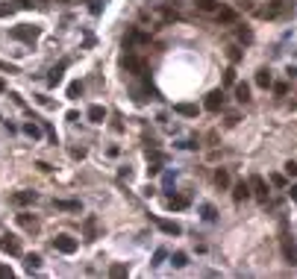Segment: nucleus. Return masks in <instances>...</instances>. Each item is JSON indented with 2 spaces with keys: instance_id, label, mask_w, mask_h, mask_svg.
<instances>
[{
  "instance_id": "1",
  "label": "nucleus",
  "mask_w": 297,
  "mask_h": 279,
  "mask_svg": "<svg viewBox=\"0 0 297 279\" xmlns=\"http://www.w3.org/2000/svg\"><path fill=\"white\" fill-rule=\"evenodd\" d=\"M12 35H15L18 41H27V44H32V41L38 38V26H29V24H21V26H15V29H12Z\"/></svg>"
},
{
  "instance_id": "2",
  "label": "nucleus",
  "mask_w": 297,
  "mask_h": 279,
  "mask_svg": "<svg viewBox=\"0 0 297 279\" xmlns=\"http://www.w3.org/2000/svg\"><path fill=\"white\" fill-rule=\"evenodd\" d=\"M53 250L71 256V253H77V238H71V235H56V238H53Z\"/></svg>"
},
{
  "instance_id": "3",
  "label": "nucleus",
  "mask_w": 297,
  "mask_h": 279,
  "mask_svg": "<svg viewBox=\"0 0 297 279\" xmlns=\"http://www.w3.org/2000/svg\"><path fill=\"white\" fill-rule=\"evenodd\" d=\"M124 68H127V71H133V74H138V76H144V74H147V62H144V59H138V56H133V53H127V56H124Z\"/></svg>"
},
{
  "instance_id": "4",
  "label": "nucleus",
  "mask_w": 297,
  "mask_h": 279,
  "mask_svg": "<svg viewBox=\"0 0 297 279\" xmlns=\"http://www.w3.org/2000/svg\"><path fill=\"white\" fill-rule=\"evenodd\" d=\"M283 9H286V3H283V0H271V3L265 6V9H259V18L271 21V18H277V15H280Z\"/></svg>"
},
{
  "instance_id": "5",
  "label": "nucleus",
  "mask_w": 297,
  "mask_h": 279,
  "mask_svg": "<svg viewBox=\"0 0 297 279\" xmlns=\"http://www.w3.org/2000/svg\"><path fill=\"white\" fill-rule=\"evenodd\" d=\"M250 191H253L262 203L268 200V185H265V179H262V177H250Z\"/></svg>"
},
{
  "instance_id": "6",
  "label": "nucleus",
  "mask_w": 297,
  "mask_h": 279,
  "mask_svg": "<svg viewBox=\"0 0 297 279\" xmlns=\"http://www.w3.org/2000/svg\"><path fill=\"white\" fill-rule=\"evenodd\" d=\"M65 68H68V59H62L59 68H53V71L47 74V85H50V88H56V85L62 82V71H65Z\"/></svg>"
},
{
  "instance_id": "7",
  "label": "nucleus",
  "mask_w": 297,
  "mask_h": 279,
  "mask_svg": "<svg viewBox=\"0 0 297 279\" xmlns=\"http://www.w3.org/2000/svg\"><path fill=\"white\" fill-rule=\"evenodd\" d=\"M221 106H224V91H212L206 97V109L209 112H221Z\"/></svg>"
},
{
  "instance_id": "8",
  "label": "nucleus",
  "mask_w": 297,
  "mask_h": 279,
  "mask_svg": "<svg viewBox=\"0 0 297 279\" xmlns=\"http://www.w3.org/2000/svg\"><path fill=\"white\" fill-rule=\"evenodd\" d=\"M0 250L9 253V256H18V253H21V247H18V241H15L12 235H3V238H0Z\"/></svg>"
},
{
  "instance_id": "9",
  "label": "nucleus",
  "mask_w": 297,
  "mask_h": 279,
  "mask_svg": "<svg viewBox=\"0 0 297 279\" xmlns=\"http://www.w3.org/2000/svg\"><path fill=\"white\" fill-rule=\"evenodd\" d=\"M247 197H250V182H239V185L233 188V200H236V203H244Z\"/></svg>"
},
{
  "instance_id": "10",
  "label": "nucleus",
  "mask_w": 297,
  "mask_h": 279,
  "mask_svg": "<svg viewBox=\"0 0 297 279\" xmlns=\"http://www.w3.org/2000/svg\"><path fill=\"white\" fill-rule=\"evenodd\" d=\"M147 41H150L147 32H135V29H133V32L124 38V47H130V44H147Z\"/></svg>"
},
{
  "instance_id": "11",
  "label": "nucleus",
  "mask_w": 297,
  "mask_h": 279,
  "mask_svg": "<svg viewBox=\"0 0 297 279\" xmlns=\"http://www.w3.org/2000/svg\"><path fill=\"white\" fill-rule=\"evenodd\" d=\"M174 112L183 115V118H197V106H194V103H177Z\"/></svg>"
},
{
  "instance_id": "12",
  "label": "nucleus",
  "mask_w": 297,
  "mask_h": 279,
  "mask_svg": "<svg viewBox=\"0 0 297 279\" xmlns=\"http://www.w3.org/2000/svg\"><path fill=\"white\" fill-rule=\"evenodd\" d=\"M12 203L15 206H29V203H35V191H18L12 197Z\"/></svg>"
},
{
  "instance_id": "13",
  "label": "nucleus",
  "mask_w": 297,
  "mask_h": 279,
  "mask_svg": "<svg viewBox=\"0 0 297 279\" xmlns=\"http://www.w3.org/2000/svg\"><path fill=\"white\" fill-rule=\"evenodd\" d=\"M156 224H159V229H162L165 235H180V232H183V227H180L177 221H156Z\"/></svg>"
},
{
  "instance_id": "14",
  "label": "nucleus",
  "mask_w": 297,
  "mask_h": 279,
  "mask_svg": "<svg viewBox=\"0 0 297 279\" xmlns=\"http://www.w3.org/2000/svg\"><path fill=\"white\" fill-rule=\"evenodd\" d=\"M88 121L91 124H103L106 121V109L103 106H88Z\"/></svg>"
},
{
  "instance_id": "15",
  "label": "nucleus",
  "mask_w": 297,
  "mask_h": 279,
  "mask_svg": "<svg viewBox=\"0 0 297 279\" xmlns=\"http://www.w3.org/2000/svg\"><path fill=\"white\" fill-rule=\"evenodd\" d=\"M194 6H197V12H203V15H215V12H218V3H215V0H194Z\"/></svg>"
},
{
  "instance_id": "16",
  "label": "nucleus",
  "mask_w": 297,
  "mask_h": 279,
  "mask_svg": "<svg viewBox=\"0 0 297 279\" xmlns=\"http://www.w3.org/2000/svg\"><path fill=\"white\" fill-rule=\"evenodd\" d=\"M41 132H44V127H38V124H32V121H29V124H24V135H29L32 141H38V138H41Z\"/></svg>"
},
{
  "instance_id": "17",
  "label": "nucleus",
  "mask_w": 297,
  "mask_h": 279,
  "mask_svg": "<svg viewBox=\"0 0 297 279\" xmlns=\"http://www.w3.org/2000/svg\"><path fill=\"white\" fill-rule=\"evenodd\" d=\"M215 18H218V24H233L236 21V9H218Z\"/></svg>"
},
{
  "instance_id": "18",
  "label": "nucleus",
  "mask_w": 297,
  "mask_h": 279,
  "mask_svg": "<svg viewBox=\"0 0 297 279\" xmlns=\"http://www.w3.org/2000/svg\"><path fill=\"white\" fill-rule=\"evenodd\" d=\"M256 85H259V88H268V85H271V71H268V68H259V71H256Z\"/></svg>"
},
{
  "instance_id": "19",
  "label": "nucleus",
  "mask_w": 297,
  "mask_h": 279,
  "mask_svg": "<svg viewBox=\"0 0 297 279\" xmlns=\"http://www.w3.org/2000/svg\"><path fill=\"white\" fill-rule=\"evenodd\" d=\"M236 100H239V103H247V100H250V85H247V82H239V85H236Z\"/></svg>"
},
{
  "instance_id": "20",
  "label": "nucleus",
  "mask_w": 297,
  "mask_h": 279,
  "mask_svg": "<svg viewBox=\"0 0 297 279\" xmlns=\"http://www.w3.org/2000/svg\"><path fill=\"white\" fill-rule=\"evenodd\" d=\"M283 253H286V259L292 262V265H297V247H295V241H283Z\"/></svg>"
},
{
  "instance_id": "21",
  "label": "nucleus",
  "mask_w": 297,
  "mask_h": 279,
  "mask_svg": "<svg viewBox=\"0 0 297 279\" xmlns=\"http://www.w3.org/2000/svg\"><path fill=\"white\" fill-rule=\"evenodd\" d=\"M56 209H62V212H80V203L77 200H56Z\"/></svg>"
},
{
  "instance_id": "22",
  "label": "nucleus",
  "mask_w": 297,
  "mask_h": 279,
  "mask_svg": "<svg viewBox=\"0 0 297 279\" xmlns=\"http://www.w3.org/2000/svg\"><path fill=\"white\" fill-rule=\"evenodd\" d=\"M18 224H21L24 229H32V232L38 229V221H35V218H29V215H18Z\"/></svg>"
},
{
  "instance_id": "23",
  "label": "nucleus",
  "mask_w": 297,
  "mask_h": 279,
  "mask_svg": "<svg viewBox=\"0 0 297 279\" xmlns=\"http://www.w3.org/2000/svg\"><path fill=\"white\" fill-rule=\"evenodd\" d=\"M189 206V197H168V209H186Z\"/></svg>"
},
{
  "instance_id": "24",
  "label": "nucleus",
  "mask_w": 297,
  "mask_h": 279,
  "mask_svg": "<svg viewBox=\"0 0 297 279\" xmlns=\"http://www.w3.org/2000/svg\"><path fill=\"white\" fill-rule=\"evenodd\" d=\"M85 235H88V241L97 238V221L94 218H85Z\"/></svg>"
},
{
  "instance_id": "25",
  "label": "nucleus",
  "mask_w": 297,
  "mask_h": 279,
  "mask_svg": "<svg viewBox=\"0 0 297 279\" xmlns=\"http://www.w3.org/2000/svg\"><path fill=\"white\" fill-rule=\"evenodd\" d=\"M80 94H82V82H71L68 85V100H80Z\"/></svg>"
},
{
  "instance_id": "26",
  "label": "nucleus",
  "mask_w": 297,
  "mask_h": 279,
  "mask_svg": "<svg viewBox=\"0 0 297 279\" xmlns=\"http://www.w3.org/2000/svg\"><path fill=\"white\" fill-rule=\"evenodd\" d=\"M215 182H218V188H227L230 185V174L227 171H215Z\"/></svg>"
},
{
  "instance_id": "27",
  "label": "nucleus",
  "mask_w": 297,
  "mask_h": 279,
  "mask_svg": "<svg viewBox=\"0 0 297 279\" xmlns=\"http://www.w3.org/2000/svg\"><path fill=\"white\" fill-rule=\"evenodd\" d=\"M130 271H127V265H112L109 268V277H115V279H121V277H127Z\"/></svg>"
},
{
  "instance_id": "28",
  "label": "nucleus",
  "mask_w": 297,
  "mask_h": 279,
  "mask_svg": "<svg viewBox=\"0 0 297 279\" xmlns=\"http://www.w3.org/2000/svg\"><path fill=\"white\" fill-rule=\"evenodd\" d=\"M171 262H174V268H186V265H189V256H186V253H174Z\"/></svg>"
},
{
  "instance_id": "29",
  "label": "nucleus",
  "mask_w": 297,
  "mask_h": 279,
  "mask_svg": "<svg viewBox=\"0 0 297 279\" xmlns=\"http://www.w3.org/2000/svg\"><path fill=\"white\" fill-rule=\"evenodd\" d=\"M24 262H27V271H35V268H38V265H41V259H38V256H35V253H29V256H27V259H24Z\"/></svg>"
},
{
  "instance_id": "30",
  "label": "nucleus",
  "mask_w": 297,
  "mask_h": 279,
  "mask_svg": "<svg viewBox=\"0 0 297 279\" xmlns=\"http://www.w3.org/2000/svg\"><path fill=\"white\" fill-rule=\"evenodd\" d=\"M239 41H244V44H250V41H253V32L242 26V29H239Z\"/></svg>"
},
{
  "instance_id": "31",
  "label": "nucleus",
  "mask_w": 297,
  "mask_h": 279,
  "mask_svg": "<svg viewBox=\"0 0 297 279\" xmlns=\"http://www.w3.org/2000/svg\"><path fill=\"white\" fill-rule=\"evenodd\" d=\"M286 91H289V85H286V82H274V94H277V97H283Z\"/></svg>"
},
{
  "instance_id": "32",
  "label": "nucleus",
  "mask_w": 297,
  "mask_h": 279,
  "mask_svg": "<svg viewBox=\"0 0 297 279\" xmlns=\"http://www.w3.org/2000/svg\"><path fill=\"white\" fill-rule=\"evenodd\" d=\"M215 215H218V212H215L212 206H203V221H215Z\"/></svg>"
},
{
  "instance_id": "33",
  "label": "nucleus",
  "mask_w": 297,
  "mask_h": 279,
  "mask_svg": "<svg viewBox=\"0 0 297 279\" xmlns=\"http://www.w3.org/2000/svg\"><path fill=\"white\" fill-rule=\"evenodd\" d=\"M165 256H168L165 250H156V253H153V262H150V265H162V262H165Z\"/></svg>"
},
{
  "instance_id": "34",
  "label": "nucleus",
  "mask_w": 297,
  "mask_h": 279,
  "mask_svg": "<svg viewBox=\"0 0 297 279\" xmlns=\"http://www.w3.org/2000/svg\"><path fill=\"white\" fill-rule=\"evenodd\" d=\"M224 82H227V85H233V82H236V71H233V68L224 74Z\"/></svg>"
},
{
  "instance_id": "35",
  "label": "nucleus",
  "mask_w": 297,
  "mask_h": 279,
  "mask_svg": "<svg viewBox=\"0 0 297 279\" xmlns=\"http://www.w3.org/2000/svg\"><path fill=\"white\" fill-rule=\"evenodd\" d=\"M12 15V6L9 3H0V18H9Z\"/></svg>"
},
{
  "instance_id": "36",
  "label": "nucleus",
  "mask_w": 297,
  "mask_h": 279,
  "mask_svg": "<svg viewBox=\"0 0 297 279\" xmlns=\"http://www.w3.org/2000/svg\"><path fill=\"white\" fill-rule=\"evenodd\" d=\"M286 174H289V177H297V162H289V165H286Z\"/></svg>"
},
{
  "instance_id": "37",
  "label": "nucleus",
  "mask_w": 297,
  "mask_h": 279,
  "mask_svg": "<svg viewBox=\"0 0 297 279\" xmlns=\"http://www.w3.org/2000/svg\"><path fill=\"white\" fill-rule=\"evenodd\" d=\"M230 59L239 62V59H242V50H239V47H230Z\"/></svg>"
},
{
  "instance_id": "38",
  "label": "nucleus",
  "mask_w": 297,
  "mask_h": 279,
  "mask_svg": "<svg viewBox=\"0 0 297 279\" xmlns=\"http://www.w3.org/2000/svg\"><path fill=\"white\" fill-rule=\"evenodd\" d=\"M271 182H274V185H286V177H283V174H274Z\"/></svg>"
},
{
  "instance_id": "39",
  "label": "nucleus",
  "mask_w": 297,
  "mask_h": 279,
  "mask_svg": "<svg viewBox=\"0 0 297 279\" xmlns=\"http://www.w3.org/2000/svg\"><path fill=\"white\" fill-rule=\"evenodd\" d=\"M0 279H12V271L6 265H0Z\"/></svg>"
},
{
  "instance_id": "40",
  "label": "nucleus",
  "mask_w": 297,
  "mask_h": 279,
  "mask_svg": "<svg viewBox=\"0 0 297 279\" xmlns=\"http://www.w3.org/2000/svg\"><path fill=\"white\" fill-rule=\"evenodd\" d=\"M71 156H74V159H85V150H82V147H77V150H71Z\"/></svg>"
},
{
  "instance_id": "41",
  "label": "nucleus",
  "mask_w": 297,
  "mask_h": 279,
  "mask_svg": "<svg viewBox=\"0 0 297 279\" xmlns=\"http://www.w3.org/2000/svg\"><path fill=\"white\" fill-rule=\"evenodd\" d=\"M159 168H162V165H159V162H153V165H150V168H147V174H150V177H153V174H159Z\"/></svg>"
},
{
  "instance_id": "42",
  "label": "nucleus",
  "mask_w": 297,
  "mask_h": 279,
  "mask_svg": "<svg viewBox=\"0 0 297 279\" xmlns=\"http://www.w3.org/2000/svg\"><path fill=\"white\" fill-rule=\"evenodd\" d=\"M236 6H239V9H250L253 3H250V0H236Z\"/></svg>"
},
{
  "instance_id": "43",
  "label": "nucleus",
  "mask_w": 297,
  "mask_h": 279,
  "mask_svg": "<svg viewBox=\"0 0 297 279\" xmlns=\"http://www.w3.org/2000/svg\"><path fill=\"white\" fill-rule=\"evenodd\" d=\"M289 197H292V200H295V203H297V182H295V185H292V188H289Z\"/></svg>"
},
{
  "instance_id": "44",
  "label": "nucleus",
  "mask_w": 297,
  "mask_h": 279,
  "mask_svg": "<svg viewBox=\"0 0 297 279\" xmlns=\"http://www.w3.org/2000/svg\"><path fill=\"white\" fill-rule=\"evenodd\" d=\"M0 91H6V82H3V79H0Z\"/></svg>"
}]
</instances>
